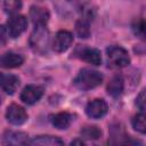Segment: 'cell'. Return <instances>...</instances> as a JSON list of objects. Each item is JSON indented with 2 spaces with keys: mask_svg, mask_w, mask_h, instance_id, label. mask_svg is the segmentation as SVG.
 Wrapping results in <instances>:
<instances>
[{
  "mask_svg": "<svg viewBox=\"0 0 146 146\" xmlns=\"http://www.w3.org/2000/svg\"><path fill=\"white\" fill-rule=\"evenodd\" d=\"M22 8V2L21 1H15V0H10V1H5L3 2V9L7 14L14 16L17 15L16 13H18Z\"/></svg>",
  "mask_w": 146,
  "mask_h": 146,
  "instance_id": "22",
  "label": "cell"
},
{
  "mask_svg": "<svg viewBox=\"0 0 146 146\" xmlns=\"http://www.w3.org/2000/svg\"><path fill=\"white\" fill-rule=\"evenodd\" d=\"M131 145V138L125 133L124 129L120 124L111 127L108 146H129Z\"/></svg>",
  "mask_w": 146,
  "mask_h": 146,
  "instance_id": "6",
  "label": "cell"
},
{
  "mask_svg": "<svg viewBox=\"0 0 146 146\" xmlns=\"http://www.w3.org/2000/svg\"><path fill=\"white\" fill-rule=\"evenodd\" d=\"M27 137L29 136L26 132L7 130L2 135V145L3 146H22L29 141Z\"/></svg>",
  "mask_w": 146,
  "mask_h": 146,
  "instance_id": "10",
  "label": "cell"
},
{
  "mask_svg": "<svg viewBox=\"0 0 146 146\" xmlns=\"http://www.w3.org/2000/svg\"><path fill=\"white\" fill-rule=\"evenodd\" d=\"M71 146H87L81 139H74L72 143H71Z\"/></svg>",
  "mask_w": 146,
  "mask_h": 146,
  "instance_id": "25",
  "label": "cell"
},
{
  "mask_svg": "<svg viewBox=\"0 0 146 146\" xmlns=\"http://www.w3.org/2000/svg\"><path fill=\"white\" fill-rule=\"evenodd\" d=\"M108 110L107 103L102 98H96L89 102L86 106V113L91 119H102L106 115Z\"/></svg>",
  "mask_w": 146,
  "mask_h": 146,
  "instance_id": "8",
  "label": "cell"
},
{
  "mask_svg": "<svg viewBox=\"0 0 146 146\" xmlns=\"http://www.w3.org/2000/svg\"><path fill=\"white\" fill-rule=\"evenodd\" d=\"M27 113L24 110V107L17 105V104H11L7 107L6 111V119L9 123L14 125H21L27 121Z\"/></svg>",
  "mask_w": 146,
  "mask_h": 146,
  "instance_id": "7",
  "label": "cell"
},
{
  "mask_svg": "<svg viewBox=\"0 0 146 146\" xmlns=\"http://www.w3.org/2000/svg\"><path fill=\"white\" fill-rule=\"evenodd\" d=\"M18 86H19V78L17 75L9 73L1 74V88L6 94L13 95L18 88Z\"/></svg>",
  "mask_w": 146,
  "mask_h": 146,
  "instance_id": "13",
  "label": "cell"
},
{
  "mask_svg": "<svg viewBox=\"0 0 146 146\" xmlns=\"http://www.w3.org/2000/svg\"><path fill=\"white\" fill-rule=\"evenodd\" d=\"M24 63V57L19 54L13 52V51H7L1 56L0 64L5 68H15L19 67Z\"/></svg>",
  "mask_w": 146,
  "mask_h": 146,
  "instance_id": "12",
  "label": "cell"
},
{
  "mask_svg": "<svg viewBox=\"0 0 146 146\" xmlns=\"http://www.w3.org/2000/svg\"><path fill=\"white\" fill-rule=\"evenodd\" d=\"M136 106L141 111L146 110V88L141 89L140 92L137 95V97H136Z\"/></svg>",
  "mask_w": 146,
  "mask_h": 146,
  "instance_id": "23",
  "label": "cell"
},
{
  "mask_svg": "<svg viewBox=\"0 0 146 146\" xmlns=\"http://www.w3.org/2000/svg\"><path fill=\"white\" fill-rule=\"evenodd\" d=\"M79 57L92 65H100L102 64V55L100 51L96 48H88V47H83L80 52H79Z\"/></svg>",
  "mask_w": 146,
  "mask_h": 146,
  "instance_id": "14",
  "label": "cell"
},
{
  "mask_svg": "<svg viewBox=\"0 0 146 146\" xmlns=\"http://www.w3.org/2000/svg\"><path fill=\"white\" fill-rule=\"evenodd\" d=\"M107 62L111 67H125L130 64V56L128 51L120 46H110L106 49Z\"/></svg>",
  "mask_w": 146,
  "mask_h": 146,
  "instance_id": "3",
  "label": "cell"
},
{
  "mask_svg": "<svg viewBox=\"0 0 146 146\" xmlns=\"http://www.w3.org/2000/svg\"><path fill=\"white\" fill-rule=\"evenodd\" d=\"M30 46L35 52H47L49 46V31L46 25H35L30 36Z\"/></svg>",
  "mask_w": 146,
  "mask_h": 146,
  "instance_id": "2",
  "label": "cell"
},
{
  "mask_svg": "<svg viewBox=\"0 0 146 146\" xmlns=\"http://www.w3.org/2000/svg\"><path fill=\"white\" fill-rule=\"evenodd\" d=\"M26 27H27L26 17L23 15H18V14L9 17V19L7 21V24H6L8 35L14 39L19 36L26 30Z\"/></svg>",
  "mask_w": 146,
  "mask_h": 146,
  "instance_id": "4",
  "label": "cell"
},
{
  "mask_svg": "<svg viewBox=\"0 0 146 146\" xmlns=\"http://www.w3.org/2000/svg\"><path fill=\"white\" fill-rule=\"evenodd\" d=\"M132 31L135 35L139 39L146 40V19L145 18H138L132 23Z\"/></svg>",
  "mask_w": 146,
  "mask_h": 146,
  "instance_id": "21",
  "label": "cell"
},
{
  "mask_svg": "<svg viewBox=\"0 0 146 146\" xmlns=\"http://www.w3.org/2000/svg\"><path fill=\"white\" fill-rule=\"evenodd\" d=\"M72 42H73L72 33L66 30H60L54 36L51 41V48L56 52H64L71 47Z\"/></svg>",
  "mask_w": 146,
  "mask_h": 146,
  "instance_id": "5",
  "label": "cell"
},
{
  "mask_svg": "<svg viewBox=\"0 0 146 146\" xmlns=\"http://www.w3.org/2000/svg\"><path fill=\"white\" fill-rule=\"evenodd\" d=\"M123 87H124V83H123V78L121 75H114L108 84H107V92L108 95L113 96V97H117L122 94L123 91Z\"/></svg>",
  "mask_w": 146,
  "mask_h": 146,
  "instance_id": "17",
  "label": "cell"
},
{
  "mask_svg": "<svg viewBox=\"0 0 146 146\" xmlns=\"http://www.w3.org/2000/svg\"><path fill=\"white\" fill-rule=\"evenodd\" d=\"M75 31L76 34L82 38V39H87L90 35V26H89V21L84 19V18H80L76 21L75 23Z\"/></svg>",
  "mask_w": 146,
  "mask_h": 146,
  "instance_id": "20",
  "label": "cell"
},
{
  "mask_svg": "<svg viewBox=\"0 0 146 146\" xmlns=\"http://www.w3.org/2000/svg\"><path fill=\"white\" fill-rule=\"evenodd\" d=\"M132 128L140 132V133H146V113H138L132 117L131 121Z\"/></svg>",
  "mask_w": 146,
  "mask_h": 146,
  "instance_id": "19",
  "label": "cell"
},
{
  "mask_svg": "<svg viewBox=\"0 0 146 146\" xmlns=\"http://www.w3.org/2000/svg\"><path fill=\"white\" fill-rule=\"evenodd\" d=\"M25 146H65V144L60 138L56 136L42 135L30 139Z\"/></svg>",
  "mask_w": 146,
  "mask_h": 146,
  "instance_id": "11",
  "label": "cell"
},
{
  "mask_svg": "<svg viewBox=\"0 0 146 146\" xmlns=\"http://www.w3.org/2000/svg\"><path fill=\"white\" fill-rule=\"evenodd\" d=\"M103 79L104 76L100 72L91 68H82L74 79L73 83L80 90H90L102 84Z\"/></svg>",
  "mask_w": 146,
  "mask_h": 146,
  "instance_id": "1",
  "label": "cell"
},
{
  "mask_svg": "<svg viewBox=\"0 0 146 146\" xmlns=\"http://www.w3.org/2000/svg\"><path fill=\"white\" fill-rule=\"evenodd\" d=\"M81 136L88 140H96L100 138L102 130L97 125H86L81 129Z\"/></svg>",
  "mask_w": 146,
  "mask_h": 146,
  "instance_id": "18",
  "label": "cell"
},
{
  "mask_svg": "<svg viewBox=\"0 0 146 146\" xmlns=\"http://www.w3.org/2000/svg\"><path fill=\"white\" fill-rule=\"evenodd\" d=\"M49 11L41 6H32L30 10V17L34 25H46L49 19Z\"/></svg>",
  "mask_w": 146,
  "mask_h": 146,
  "instance_id": "15",
  "label": "cell"
},
{
  "mask_svg": "<svg viewBox=\"0 0 146 146\" xmlns=\"http://www.w3.org/2000/svg\"><path fill=\"white\" fill-rule=\"evenodd\" d=\"M73 117L70 113L67 112H59L55 115L51 116L50 119V122L51 124L56 128V129H59V130H64V129H67L72 122Z\"/></svg>",
  "mask_w": 146,
  "mask_h": 146,
  "instance_id": "16",
  "label": "cell"
},
{
  "mask_svg": "<svg viewBox=\"0 0 146 146\" xmlns=\"http://www.w3.org/2000/svg\"><path fill=\"white\" fill-rule=\"evenodd\" d=\"M43 95V88L36 84H29L26 86L21 92V100L26 105H33Z\"/></svg>",
  "mask_w": 146,
  "mask_h": 146,
  "instance_id": "9",
  "label": "cell"
},
{
  "mask_svg": "<svg viewBox=\"0 0 146 146\" xmlns=\"http://www.w3.org/2000/svg\"><path fill=\"white\" fill-rule=\"evenodd\" d=\"M6 31H7L6 26H1V43L2 44H5L6 42Z\"/></svg>",
  "mask_w": 146,
  "mask_h": 146,
  "instance_id": "24",
  "label": "cell"
}]
</instances>
